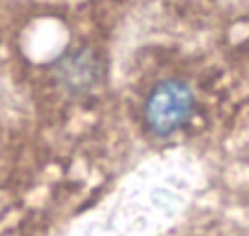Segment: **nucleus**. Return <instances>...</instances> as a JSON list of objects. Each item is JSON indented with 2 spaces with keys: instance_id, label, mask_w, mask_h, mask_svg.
I'll return each mask as SVG.
<instances>
[{
  "instance_id": "1",
  "label": "nucleus",
  "mask_w": 249,
  "mask_h": 236,
  "mask_svg": "<svg viewBox=\"0 0 249 236\" xmlns=\"http://www.w3.org/2000/svg\"><path fill=\"white\" fill-rule=\"evenodd\" d=\"M196 114V93L181 78L159 80L142 105V120L149 134L166 139L186 129Z\"/></svg>"
},
{
  "instance_id": "2",
  "label": "nucleus",
  "mask_w": 249,
  "mask_h": 236,
  "mask_svg": "<svg viewBox=\"0 0 249 236\" xmlns=\"http://www.w3.org/2000/svg\"><path fill=\"white\" fill-rule=\"evenodd\" d=\"M54 71V80L56 85L71 95V97H83L95 93L103 83H105V73H107V63L105 56L88 44L81 47H71L66 49L52 66Z\"/></svg>"
}]
</instances>
